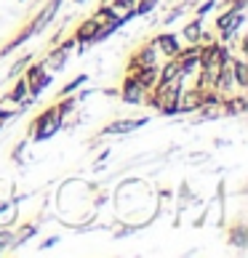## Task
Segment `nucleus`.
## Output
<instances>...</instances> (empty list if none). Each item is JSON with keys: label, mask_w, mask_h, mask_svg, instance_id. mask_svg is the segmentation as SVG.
I'll list each match as a JSON object with an SVG mask.
<instances>
[{"label": "nucleus", "mask_w": 248, "mask_h": 258, "mask_svg": "<svg viewBox=\"0 0 248 258\" xmlns=\"http://www.w3.org/2000/svg\"><path fill=\"white\" fill-rule=\"evenodd\" d=\"M245 72H248V70H245V61H243V59H237V61H235V70H232L237 85H248V75H245Z\"/></svg>", "instance_id": "7ed1b4c3"}, {"label": "nucleus", "mask_w": 248, "mask_h": 258, "mask_svg": "<svg viewBox=\"0 0 248 258\" xmlns=\"http://www.w3.org/2000/svg\"><path fill=\"white\" fill-rule=\"evenodd\" d=\"M45 64H48V67H56V70H59V67L64 64V48H62V51H54V53L48 56V61H45Z\"/></svg>", "instance_id": "39448f33"}, {"label": "nucleus", "mask_w": 248, "mask_h": 258, "mask_svg": "<svg viewBox=\"0 0 248 258\" xmlns=\"http://www.w3.org/2000/svg\"><path fill=\"white\" fill-rule=\"evenodd\" d=\"M59 117H62V114H59V109H48V112H45L43 117L37 120V128H35V139H37V141L48 139L51 133H54L56 128H59Z\"/></svg>", "instance_id": "f257e3e1"}, {"label": "nucleus", "mask_w": 248, "mask_h": 258, "mask_svg": "<svg viewBox=\"0 0 248 258\" xmlns=\"http://www.w3.org/2000/svg\"><path fill=\"white\" fill-rule=\"evenodd\" d=\"M184 35L189 37V40H197V35H200V22H192V24H189L187 30H184Z\"/></svg>", "instance_id": "423d86ee"}, {"label": "nucleus", "mask_w": 248, "mask_h": 258, "mask_svg": "<svg viewBox=\"0 0 248 258\" xmlns=\"http://www.w3.org/2000/svg\"><path fill=\"white\" fill-rule=\"evenodd\" d=\"M158 6V0H144V3H139V8L133 14H150V8H155Z\"/></svg>", "instance_id": "0eeeda50"}, {"label": "nucleus", "mask_w": 248, "mask_h": 258, "mask_svg": "<svg viewBox=\"0 0 248 258\" xmlns=\"http://www.w3.org/2000/svg\"><path fill=\"white\" fill-rule=\"evenodd\" d=\"M83 83H85V75H80V78H78V80H72V83H70V85H67V88H64V93H72L75 88H80V85H83Z\"/></svg>", "instance_id": "6e6552de"}, {"label": "nucleus", "mask_w": 248, "mask_h": 258, "mask_svg": "<svg viewBox=\"0 0 248 258\" xmlns=\"http://www.w3.org/2000/svg\"><path fill=\"white\" fill-rule=\"evenodd\" d=\"M155 45L160 51H163L166 56H179V40L174 35H160L158 40H155Z\"/></svg>", "instance_id": "f03ea898"}, {"label": "nucleus", "mask_w": 248, "mask_h": 258, "mask_svg": "<svg viewBox=\"0 0 248 258\" xmlns=\"http://www.w3.org/2000/svg\"><path fill=\"white\" fill-rule=\"evenodd\" d=\"M27 93H30V88H27V80H19L16 88L11 91V96H8V99H11V101H24Z\"/></svg>", "instance_id": "20e7f679"}]
</instances>
